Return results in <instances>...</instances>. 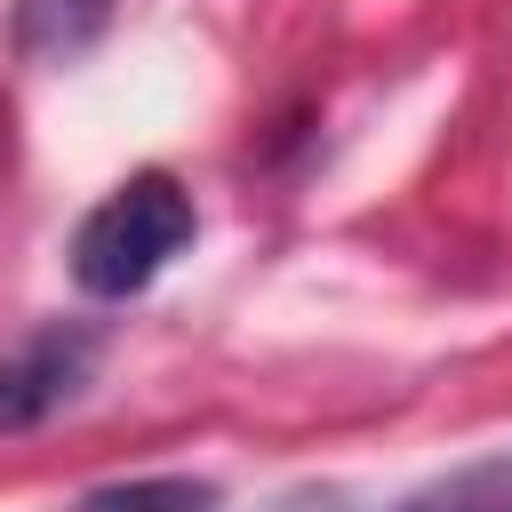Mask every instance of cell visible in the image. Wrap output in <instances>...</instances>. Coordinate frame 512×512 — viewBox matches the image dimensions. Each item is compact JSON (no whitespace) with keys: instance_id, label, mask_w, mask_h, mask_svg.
Returning a JSON list of instances; mask_svg holds the SVG:
<instances>
[{"instance_id":"6da1fadb","label":"cell","mask_w":512,"mask_h":512,"mask_svg":"<svg viewBox=\"0 0 512 512\" xmlns=\"http://www.w3.org/2000/svg\"><path fill=\"white\" fill-rule=\"evenodd\" d=\"M192 232H200V216H192V192L168 176V168H144V176H128V184H112L88 216H80V232H72V280L88 288V296H144L184 248H192Z\"/></svg>"},{"instance_id":"7a4b0ae2","label":"cell","mask_w":512,"mask_h":512,"mask_svg":"<svg viewBox=\"0 0 512 512\" xmlns=\"http://www.w3.org/2000/svg\"><path fill=\"white\" fill-rule=\"evenodd\" d=\"M88 360H96L88 328H40L24 352H8L0 360V432H24L48 408H64L88 384Z\"/></svg>"},{"instance_id":"3957f363","label":"cell","mask_w":512,"mask_h":512,"mask_svg":"<svg viewBox=\"0 0 512 512\" xmlns=\"http://www.w3.org/2000/svg\"><path fill=\"white\" fill-rule=\"evenodd\" d=\"M120 0H16V48L32 64H72L80 48L104 40Z\"/></svg>"},{"instance_id":"277c9868","label":"cell","mask_w":512,"mask_h":512,"mask_svg":"<svg viewBox=\"0 0 512 512\" xmlns=\"http://www.w3.org/2000/svg\"><path fill=\"white\" fill-rule=\"evenodd\" d=\"M200 504H216L208 480H120V488L80 496L72 512H200Z\"/></svg>"}]
</instances>
